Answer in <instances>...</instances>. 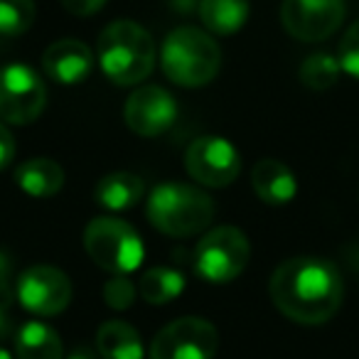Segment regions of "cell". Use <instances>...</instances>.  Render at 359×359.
<instances>
[{
	"label": "cell",
	"instance_id": "cell-14",
	"mask_svg": "<svg viewBox=\"0 0 359 359\" xmlns=\"http://www.w3.org/2000/svg\"><path fill=\"white\" fill-rule=\"evenodd\" d=\"M251 187L266 205H288L298 195V180L293 170L276 158H264L251 170Z\"/></svg>",
	"mask_w": 359,
	"mask_h": 359
},
{
	"label": "cell",
	"instance_id": "cell-19",
	"mask_svg": "<svg viewBox=\"0 0 359 359\" xmlns=\"http://www.w3.org/2000/svg\"><path fill=\"white\" fill-rule=\"evenodd\" d=\"M200 20L212 35H234L249 20V0H200Z\"/></svg>",
	"mask_w": 359,
	"mask_h": 359
},
{
	"label": "cell",
	"instance_id": "cell-13",
	"mask_svg": "<svg viewBox=\"0 0 359 359\" xmlns=\"http://www.w3.org/2000/svg\"><path fill=\"white\" fill-rule=\"evenodd\" d=\"M42 69L52 81L65 86H74L89 79L94 69V55L79 40H57L42 55Z\"/></svg>",
	"mask_w": 359,
	"mask_h": 359
},
{
	"label": "cell",
	"instance_id": "cell-2",
	"mask_svg": "<svg viewBox=\"0 0 359 359\" xmlns=\"http://www.w3.org/2000/svg\"><path fill=\"white\" fill-rule=\"evenodd\" d=\"M155 40L133 20H114L99 35V65L116 86H135L155 69Z\"/></svg>",
	"mask_w": 359,
	"mask_h": 359
},
{
	"label": "cell",
	"instance_id": "cell-21",
	"mask_svg": "<svg viewBox=\"0 0 359 359\" xmlns=\"http://www.w3.org/2000/svg\"><path fill=\"white\" fill-rule=\"evenodd\" d=\"M339 72H342V67H339L337 57L327 55V52H318V55H310L300 65L298 76L308 89L325 91L339 81Z\"/></svg>",
	"mask_w": 359,
	"mask_h": 359
},
{
	"label": "cell",
	"instance_id": "cell-6",
	"mask_svg": "<svg viewBox=\"0 0 359 359\" xmlns=\"http://www.w3.org/2000/svg\"><path fill=\"white\" fill-rule=\"evenodd\" d=\"M251 259L249 239L236 226L207 231L195 249V271L207 283H231L244 273Z\"/></svg>",
	"mask_w": 359,
	"mask_h": 359
},
{
	"label": "cell",
	"instance_id": "cell-15",
	"mask_svg": "<svg viewBox=\"0 0 359 359\" xmlns=\"http://www.w3.org/2000/svg\"><path fill=\"white\" fill-rule=\"evenodd\" d=\"M15 185L35 200H47L65 187V170L52 158H30L15 168Z\"/></svg>",
	"mask_w": 359,
	"mask_h": 359
},
{
	"label": "cell",
	"instance_id": "cell-20",
	"mask_svg": "<svg viewBox=\"0 0 359 359\" xmlns=\"http://www.w3.org/2000/svg\"><path fill=\"white\" fill-rule=\"evenodd\" d=\"M185 290V276L177 269L170 266H153V269L143 271L138 280V293L145 303L150 305H165L180 298V293Z\"/></svg>",
	"mask_w": 359,
	"mask_h": 359
},
{
	"label": "cell",
	"instance_id": "cell-18",
	"mask_svg": "<svg viewBox=\"0 0 359 359\" xmlns=\"http://www.w3.org/2000/svg\"><path fill=\"white\" fill-rule=\"evenodd\" d=\"M15 354L18 359H62L65 347H62L57 330H52L40 320H30L18 330Z\"/></svg>",
	"mask_w": 359,
	"mask_h": 359
},
{
	"label": "cell",
	"instance_id": "cell-1",
	"mask_svg": "<svg viewBox=\"0 0 359 359\" xmlns=\"http://www.w3.org/2000/svg\"><path fill=\"white\" fill-rule=\"evenodd\" d=\"M342 276L323 256H293L273 271L269 295L273 305L298 325H323L342 305Z\"/></svg>",
	"mask_w": 359,
	"mask_h": 359
},
{
	"label": "cell",
	"instance_id": "cell-29",
	"mask_svg": "<svg viewBox=\"0 0 359 359\" xmlns=\"http://www.w3.org/2000/svg\"><path fill=\"white\" fill-rule=\"evenodd\" d=\"M170 8L177 13H192L200 11V0H170Z\"/></svg>",
	"mask_w": 359,
	"mask_h": 359
},
{
	"label": "cell",
	"instance_id": "cell-5",
	"mask_svg": "<svg viewBox=\"0 0 359 359\" xmlns=\"http://www.w3.org/2000/svg\"><path fill=\"white\" fill-rule=\"evenodd\" d=\"M84 249L89 259L111 276L133 273L145 259V246L138 231L116 217H96L86 224Z\"/></svg>",
	"mask_w": 359,
	"mask_h": 359
},
{
	"label": "cell",
	"instance_id": "cell-31",
	"mask_svg": "<svg viewBox=\"0 0 359 359\" xmlns=\"http://www.w3.org/2000/svg\"><path fill=\"white\" fill-rule=\"evenodd\" d=\"M0 359H13V354L6 347H0Z\"/></svg>",
	"mask_w": 359,
	"mask_h": 359
},
{
	"label": "cell",
	"instance_id": "cell-28",
	"mask_svg": "<svg viewBox=\"0 0 359 359\" xmlns=\"http://www.w3.org/2000/svg\"><path fill=\"white\" fill-rule=\"evenodd\" d=\"M13 280V259L8 251L0 249V288H11Z\"/></svg>",
	"mask_w": 359,
	"mask_h": 359
},
{
	"label": "cell",
	"instance_id": "cell-9",
	"mask_svg": "<svg viewBox=\"0 0 359 359\" xmlns=\"http://www.w3.org/2000/svg\"><path fill=\"white\" fill-rule=\"evenodd\" d=\"M15 295L27 313L37 318H52L72 303V280L55 266L37 264L18 276Z\"/></svg>",
	"mask_w": 359,
	"mask_h": 359
},
{
	"label": "cell",
	"instance_id": "cell-3",
	"mask_svg": "<svg viewBox=\"0 0 359 359\" xmlns=\"http://www.w3.org/2000/svg\"><path fill=\"white\" fill-rule=\"evenodd\" d=\"M150 224L160 234L185 239L205 231L215 219V202L205 190L185 182H160L145 205Z\"/></svg>",
	"mask_w": 359,
	"mask_h": 359
},
{
	"label": "cell",
	"instance_id": "cell-10",
	"mask_svg": "<svg viewBox=\"0 0 359 359\" xmlns=\"http://www.w3.org/2000/svg\"><path fill=\"white\" fill-rule=\"evenodd\" d=\"M185 168L197 185L229 187L241 172V155L222 135H202L185 153Z\"/></svg>",
	"mask_w": 359,
	"mask_h": 359
},
{
	"label": "cell",
	"instance_id": "cell-22",
	"mask_svg": "<svg viewBox=\"0 0 359 359\" xmlns=\"http://www.w3.org/2000/svg\"><path fill=\"white\" fill-rule=\"evenodd\" d=\"M35 22V0H0V37L15 40Z\"/></svg>",
	"mask_w": 359,
	"mask_h": 359
},
{
	"label": "cell",
	"instance_id": "cell-11",
	"mask_svg": "<svg viewBox=\"0 0 359 359\" xmlns=\"http://www.w3.org/2000/svg\"><path fill=\"white\" fill-rule=\"evenodd\" d=\"M344 0H283L280 22L285 32L300 42H323L342 25Z\"/></svg>",
	"mask_w": 359,
	"mask_h": 359
},
{
	"label": "cell",
	"instance_id": "cell-25",
	"mask_svg": "<svg viewBox=\"0 0 359 359\" xmlns=\"http://www.w3.org/2000/svg\"><path fill=\"white\" fill-rule=\"evenodd\" d=\"M13 290L11 288H0V339H8L13 334Z\"/></svg>",
	"mask_w": 359,
	"mask_h": 359
},
{
	"label": "cell",
	"instance_id": "cell-7",
	"mask_svg": "<svg viewBox=\"0 0 359 359\" xmlns=\"http://www.w3.org/2000/svg\"><path fill=\"white\" fill-rule=\"evenodd\" d=\"M47 89L42 76L30 65L0 67V121L13 126H27L45 111Z\"/></svg>",
	"mask_w": 359,
	"mask_h": 359
},
{
	"label": "cell",
	"instance_id": "cell-4",
	"mask_svg": "<svg viewBox=\"0 0 359 359\" xmlns=\"http://www.w3.org/2000/svg\"><path fill=\"white\" fill-rule=\"evenodd\" d=\"M160 67L172 84L197 89L207 86L222 67V50L207 30L192 25L175 27L163 42Z\"/></svg>",
	"mask_w": 359,
	"mask_h": 359
},
{
	"label": "cell",
	"instance_id": "cell-30",
	"mask_svg": "<svg viewBox=\"0 0 359 359\" xmlns=\"http://www.w3.org/2000/svg\"><path fill=\"white\" fill-rule=\"evenodd\" d=\"M67 359H96V354L91 352V349H86V347H76Z\"/></svg>",
	"mask_w": 359,
	"mask_h": 359
},
{
	"label": "cell",
	"instance_id": "cell-27",
	"mask_svg": "<svg viewBox=\"0 0 359 359\" xmlns=\"http://www.w3.org/2000/svg\"><path fill=\"white\" fill-rule=\"evenodd\" d=\"M15 158V138L8 130V126L0 121V170H6Z\"/></svg>",
	"mask_w": 359,
	"mask_h": 359
},
{
	"label": "cell",
	"instance_id": "cell-24",
	"mask_svg": "<svg viewBox=\"0 0 359 359\" xmlns=\"http://www.w3.org/2000/svg\"><path fill=\"white\" fill-rule=\"evenodd\" d=\"M337 60L344 74H349L352 79L359 81V20H354L342 35Z\"/></svg>",
	"mask_w": 359,
	"mask_h": 359
},
{
	"label": "cell",
	"instance_id": "cell-16",
	"mask_svg": "<svg viewBox=\"0 0 359 359\" xmlns=\"http://www.w3.org/2000/svg\"><path fill=\"white\" fill-rule=\"evenodd\" d=\"M145 185L133 172H111L96 182L94 200L111 212H126L143 200Z\"/></svg>",
	"mask_w": 359,
	"mask_h": 359
},
{
	"label": "cell",
	"instance_id": "cell-17",
	"mask_svg": "<svg viewBox=\"0 0 359 359\" xmlns=\"http://www.w3.org/2000/svg\"><path fill=\"white\" fill-rule=\"evenodd\" d=\"M96 347L101 359H143V339L138 330L123 320H109L96 332Z\"/></svg>",
	"mask_w": 359,
	"mask_h": 359
},
{
	"label": "cell",
	"instance_id": "cell-12",
	"mask_svg": "<svg viewBox=\"0 0 359 359\" xmlns=\"http://www.w3.org/2000/svg\"><path fill=\"white\" fill-rule=\"evenodd\" d=\"M123 118L135 135L158 138L165 130L172 128L175 118H177V104H175V96L163 86L145 84L128 96L123 106Z\"/></svg>",
	"mask_w": 359,
	"mask_h": 359
},
{
	"label": "cell",
	"instance_id": "cell-23",
	"mask_svg": "<svg viewBox=\"0 0 359 359\" xmlns=\"http://www.w3.org/2000/svg\"><path fill=\"white\" fill-rule=\"evenodd\" d=\"M135 293H138V285L128 276H111L101 288L104 303L111 310H128L135 303Z\"/></svg>",
	"mask_w": 359,
	"mask_h": 359
},
{
	"label": "cell",
	"instance_id": "cell-8",
	"mask_svg": "<svg viewBox=\"0 0 359 359\" xmlns=\"http://www.w3.org/2000/svg\"><path fill=\"white\" fill-rule=\"evenodd\" d=\"M219 332L202 318H180L165 325L150 344V359H215Z\"/></svg>",
	"mask_w": 359,
	"mask_h": 359
},
{
	"label": "cell",
	"instance_id": "cell-26",
	"mask_svg": "<svg viewBox=\"0 0 359 359\" xmlns=\"http://www.w3.org/2000/svg\"><path fill=\"white\" fill-rule=\"evenodd\" d=\"M62 8L72 15H79V18H89L94 13H99L101 8L106 6V0H60Z\"/></svg>",
	"mask_w": 359,
	"mask_h": 359
}]
</instances>
